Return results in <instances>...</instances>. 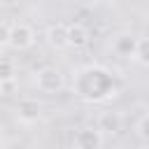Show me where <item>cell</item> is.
I'll list each match as a JSON object with an SVG mask.
<instances>
[{
	"label": "cell",
	"mask_w": 149,
	"mask_h": 149,
	"mask_svg": "<svg viewBox=\"0 0 149 149\" xmlns=\"http://www.w3.org/2000/svg\"><path fill=\"white\" fill-rule=\"evenodd\" d=\"M72 91L86 102H105L119 93V84L107 68L84 65L72 77Z\"/></svg>",
	"instance_id": "cell-1"
},
{
	"label": "cell",
	"mask_w": 149,
	"mask_h": 149,
	"mask_svg": "<svg viewBox=\"0 0 149 149\" xmlns=\"http://www.w3.org/2000/svg\"><path fill=\"white\" fill-rule=\"evenodd\" d=\"M35 86L42 91V93H58L63 86H65V77L61 74L58 68H51V65H44L35 72Z\"/></svg>",
	"instance_id": "cell-2"
},
{
	"label": "cell",
	"mask_w": 149,
	"mask_h": 149,
	"mask_svg": "<svg viewBox=\"0 0 149 149\" xmlns=\"http://www.w3.org/2000/svg\"><path fill=\"white\" fill-rule=\"evenodd\" d=\"M33 44H35V30H33V26H28V23H12V35H9L7 47L14 49V51H26Z\"/></svg>",
	"instance_id": "cell-3"
},
{
	"label": "cell",
	"mask_w": 149,
	"mask_h": 149,
	"mask_svg": "<svg viewBox=\"0 0 149 149\" xmlns=\"http://www.w3.org/2000/svg\"><path fill=\"white\" fill-rule=\"evenodd\" d=\"M14 114H16V121L19 123L30 126V123L40 121V116H42V102L35 100V98H19Z\"/></svg>",
	"instance_id": "cell-4"
},
{
	"label": "cell",
	"mask_w": 149,
	"mask_h": 149,
	"mask_svg": "<svg viewBox=\"0 0 149 149\" xmlns=\"http://www.w3.org/2000/svg\"><path fill=\"white\" fill-rule=\"evenodd\" d=\"M102 147V130L93 126H84L72 137V149H100Z\"/></svg>",
	"instance_id": "cell-5"
},
{
	"label": "cell",
	"mask_w": 149,
	"mask_h": 149,
	"mask_svg": "<svg viewBox=\"0 0 149 149\" xmlns=\"http://www.w3.org/2000/svg\"><path fill=\"white\" fill-rule=\"evenodd\" d=\"M47 42H49L51 49H65V47H70L68 23H51L47 28Z\"/></svg>",
	"instance_id": "cell-6"
},
{
	"label": "cell",
	"mask_w": 149,
	"mask_h": 149,
	"mask_svg": "<svg viewBox=\"0 0 149 149\" xmlns=\"http://www.w3.org/2000/svg\"><path fill=\"white\" fill-rule=\"evenodd\" d=\"M135 49H137V37L130 35V33H121L112 40V51L121 58H133Z\"/></svg>",
	"instance_id": "cell-7"
},
{
	"label": "cell",
	"mask_w": 149,
	"mask_h": 149,
	"mask_svg": "<svg viewBox=\"0 0 149 149\" xmlns=\"http://www.w3.org/2000/svg\"><path fill=\"white\" fill-rule=\"evenodd\" d=\"M121 126H123V119L119 112H102L98 116V128L107 135H116L121 133Z\"/></svg>",
	"instance_id": "cell-8"
},
{
	"label": "cell",
	"mask_w": 149,
	"mask_h": 149,
	"mask_svg": "<svg viewBox=\"0 0 149 149\" xmlns=\"http://www.w3.org/2000/svg\"><path fill=\"white\" fill-rule=\"evenodd\" d=\"M68 30H70V47L81 49V47L88 44V30H86L81 23H70Z\"/></svg>",
	"instance_id": "cell-9"
},
{
	"label": "cell",
	"mask_w": 149,
	"mask_h": 149,
	"mask_svg": "<svg viewBox=\"0 0 149 149\" xmlns=\"http://www.w3.org/2000/svg\"><path fill=\"white\" fill-rule=\"evenodd\" d=\"M133 61L140 63L142 68H149V37H137V49Z\"/></svg>",
	"instance_id": "cell-10"
},
{
	"label": "cell",
	"mask_w": 149,
	"mask_h": 149,
	"mask_svg": "<svg viewBox=\"0 0 149 149\" xmlns=\"http://www.w3.org/2000/svg\"><path fill=\"white\" fill-rule=\"evenodd\" d=\"M2 79H16V65L9 56H5L0 61V81Z\"/></svg>",
	"instance_id": "cell-11"
},
{
	"label": "cell",
	"mask_w": 149,
	"mask_h": 149,
	"mask_svg": "<svg viewBox=\"0 0 149 149\" xmlns=\"http://www.w3.org/2000/svg\"><path fill=\"white\" fill-rule=\"evenodd\" d=\"M137 135L149 142V114H144V116L137 121Z\"/></svg>",
	"instance_id": "cell-12"
},
{
	"label": "cell",
	"mask_w": 149,
	"mask_h": 149,
	"mask_svg": "<svg viewBox=\"0 0 149 149\" xmlns=\"http://www.w3.org/2000/svg\"><path fill=\"white\" fill-rule=\"evenodd\" d=\"M9 35H12V23H9V21H2V23H0V44H2V47H7Z\"/></svg>",
	"instance_id": "cell-13"
},
{
	"label": "cell",
	"mask_w": 149,
	"mask_h": 149,
	"mask_svg": "<svg viewBox=\"0 0 149 149\" xmlns=\"http://www.w3.org/2000/svg\"><path fill=\"white\" fill-rule=\"evenodd\" d=\"M14 88H16V79H2V81H0V93H2L5 98H9V95L14 93Z\"/></svg>",
	"instance_id": "cell-14"
},
{
	"label": "cell",
	"mask_w": 149,
	"mask_h": 149,
	"mask_svg": "<svg viewBox=\"0 0 149 149\" xmlns=\"http://www.w3.org/2000/svg\"><path fill=\"white\" fill-rule=\"evenodd\" d=\"M16 2H19V0H0V5H2V7H14Z\"/></svg>",
	"instance_id": "cell-15"
}]
</instances>
